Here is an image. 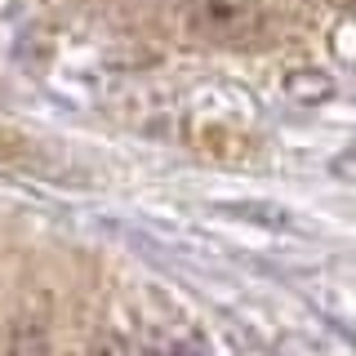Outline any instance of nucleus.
<instances>
[{
    "label": "nucleus",
    "mask_w": 356,
    "mask_h": 356,
    "mask_svg": "<svg viewBox=\"0 0 356 356\" xmlns=\"http://www.w3.org/2000/svg\"><path fill=\"white\" fill-rule=\"evenodd\" d=\"M245 14H250V0H196V18L209 31H232Z\"/></svg>",
    "instance_id": "obj_2"
},
{
    "label": "nucleus",
    "mask_w": 356,
    "mask_h": 356,
    "mask_svg": "<svg viewBox=\"0 0 356 356\" xmlns=\"http://www.w3.org/2000/svg\"><path fill=\"white\" fill-rule=\"evenodd\" d=\"M89 356H138V352H134V343L125 339V334H116V330H98V334H94V343H89Z\"/></svg>",
    "instance_id": "obj_3"
},
{
    "label": "nucleus",
    "mask_w": 356,
    "mask_h": 356,
    "mask_svg": "<svg viewBox=\"0 0 356 356\" xmlns=\"http://www.w3.org/2000/svg\"><path fill=\"white\" fill-rule=\"evenodd\" d=\"M5 356H54V343H49V330L40 321H18L9 330V343H5Z\"/></svg>",
    "instance_id": "obj_1"
}]
</instances>
